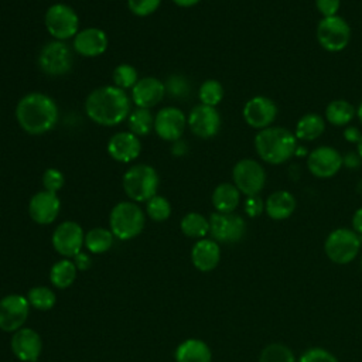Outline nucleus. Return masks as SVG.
<instances>
[{
	"mask_svg": "<svg viewBox=\"0 0 362 362\" xmlns=\"http://www.w3.org/2000/svg\"><path fill=\"white\" fill-rule=\"evenodd\" d=\"M201 0H173V3L178 7H194L199 3Z\"/></svg>",
	"mask_w": 362,
	"mask_h": 362,
	"instance_id": "obj_49",
	"label": "nucleus"
},
{
	"mask_svg": "<svg viewBox=\"0 0 362 362\" xmlns=\"http://www.w3.org/2000/svg\"><path fill=\"white\" fill-rule=\"evenodd\" d=\"M232 181L240 194L246 197L259 195L266 184V171L259 161L242 158L232 168Z\"/></svg>",
	"mask_w": 362,
	"mask_h": 362,
	"instance_id": "obj_10",
	"label": "nucleus"
},
{
	"mask_svg": "<svg viewBox=\"0 0 362 362\" xmlns=\"http://www.w3.org/2000/svg\"><path fill=\"white\" fill-rule=\"evenodd\" d=\"M342 136H344V139H345L348 143H355V144H356V143L359 141L362 133H361V130H359L356 126H346V127L344 129Z\"/></svg>",
	"mask_w": 362,
	"mask_h": 362,
	"instance_id": "obj_45",
	"label": "nucleus"
},
{
	"mask_svg": "<svg viewBox=\"0 0 362 362\" xmlns=\"http://www.w3.org/2000/svg\"><path fill=\"white\" fill-rule=\"evenodd\" d=\"M146 212L153 221L163 222L171 215V204L165 197L154 195L146 202Z\"/></svg>",
	"mask_w": 362,
	"mask_h": 362,
	"instance_id": "obj_36",
	"label": "nucleus"
},
{
	"mask_svg": "<svg viewBox=\"0 0 362 362\" xmlns=\"http://www.w3.org/2000/svg\"><path fill=\"white\" fill-rule=\"evenodd\" d=\"M223 95H225L223 86L216 79L204 81L198 89V99L202 105H206V106L216 107L222 102Z\"/></svg>",
	"mask_w": 362,
	"mask_h": 362,
	"instance_id": "obj_33",
	"label": "nucleus"
},
{
	"mask_svg": "<svg viewBox=\"0 0 362 362\" xmlns=\"http://www.w3.org/2000/svg\"><path fill=\"white\" fill-rule=\"evenodd\" d=\"M341 7V0H315V8L322 17L337 16Z\"/></svg>",
	"mask_w": 362,
	"mask_h": 362,
	"instance_id": "obj_42",
	"label": "nucleus"
},
{
	"mask_svg": "<svg viewBox=\"0 0 362 362\" xmlns=\"http://www.w3.org/2000/svg\"><path fill=\"white\" fill-rule=\"evenodd\" d=\"M245 122L257 130H263L270 127L277 117V106L276 103L263 95H256L250 98L242 110Z\"/></svg>",
	"mask_w": 362,
	"mask_h": 362,
	"instance_id": "obj_17",
	"label": "nucleus"
},
{
	"mask_svg": "<svg viewBox=\"0 0 362 362\" xmlns=\"http://www.w3.org/2000/svg\"><path fill=\"white\" fill-rule=\"evenodd\" d=\"M325 119L318 113L303 115L294 127V136L301 141L317 140L325 132Z\"/></svg>",
	"mask_w": 362,
	"mask_h": 362,
	"instance_id": "obj_26",
	"label": "nucleus"
},
{
	"mask_svg": "<svg viewBox=\"0 0 362 362\" xmlns=\"http://www.w3.org/2000/svg\"><path fill=\"white\" fill-rule=\"evenodd\" d=\"M51 239L54 249L65 257L76 256L85 243L83 229L74 221H64L59 223L55 228Z\"/></svg>",
	"mask_w": 362,
	"mask_h": 362,
	"instance_id": "obj_16",
	"label": "nucleus"
},
{
	"mask_svg": "<svg viewBox=\"0 0 362 362\" xmlns=\"http://www.w3.org/2000/svg\"><path fill=\"white\" fill-rule=\"evenodd\" d=\"M355 115H356V109L351 102L345 99H335L327 105L324 119L329 124L339 127V126L349 124Z\"/></svg>",
	"mask_w": 362,
	"mask_h": 362,
	"instance_id": "obj_28",
	"label": "nucleus"
},
{
	"mask_svg": "<svg viewBox=\"0 0 362 362\" xmlns=\"http://www.w3.org/2000/svg\"><path fill=\"white\" fill-rule=\"evenodd\" d=\"M356 192L362 197V178L358 181V184H356Z\"/></svg>",
	"mask_w": 362,
	"mask_h": 362,
	"instance_id": "obj_52",
	"label": "nucleus"
},
{
	"mask_svg": "<svg viewBox=\"0 0 362 362\" xmlns=\"http://www.w3.org/2000/svg\"><path fill=\"white\" fill-rule=\"evenodd\" d=\"M41 182H42L44 189L51 191V192H58L59 189H62V187L65 184V177L61 170H58L55 167H49L42 173Z\"/></svg>",
	"mask_w": 362,
	"mask_h": 362,
	"instance_id": "obj_38",
	"label": "nucleus"
},
{
	"mask_svg": "<svg viewBox=\"0 0 362 362\" xmlns=\"http://www.w3.org/2000/svg\"><path fill=\"white\" fill-rule=\"evenodd\" d=\"M361 267H362V259H361Z\"/></svg>",
	"mask_w": 362,
	"mask_h": 362,
	"instance_id": "obj_53",
	"label": "nucleus"
},
{
	"mask_svg": "<svg viewBox=\"0 0 362 362\" xmlns=\"http://www.w3.org/2000/svg\"><path fill=\"white\" fill-rule=\"evenodd\" d=\"M124 194L133 202H147L157 195L160 177L157 170L146 163L130 165L122 178Z\"/></svg>",
	"mask_w": 362,
	"mask_h": 362,
	"instance_id": "obj_4",
	"label": "nucleus"
},
{
	"mask_svg": "<svg viewBox=\"0 0 362 362\" xmlns=\"http://www.w3.org/2000/svg\"><path fill=\"white\" fill-rule=\"evenodd\" d=\"M112 79H113V85L126 90V89H132L137 81H139V74L136 71V68L130 64H119L112 74Z\"/></svg>",
	"mask_w": 362,
	"mask_h": 362,
	"instance_id": "obj_34",
	"label": "nucleus"
},
{
	"mask_svg": "<svg viewBox=\"0 0 362 362\" xmlns=\"http://www.w3.org/2000/svg\"><path fill=\"white\" fill-rule=\"evenodd\" d=\"M194 266L201 272L214 270L221 260V249L214 239H199L191 252Z\"/></svg>",
	"mask_w": 362,
	"mask_h": 362,
	"instance_id": "obj_23",
	"label": "nucleus"
},
{
	"mask_svg": "<svg viewBox=\"0 0 362 362\" xmlns=\"http://www.w3.org/2000/svg\"><path fill=\"white\" fill-rule=\"evenodd\" d=\"M211 201L216 212L232 214L240 202V191L233 182H221L212 191Z\"/></svg>",
	"mask_w": 362,
	"mask_h": 362,
	"instance_id": "obj_25",
	"label": "nucleus"
},
{
	"mask_svg": "<svg viewBox=\"0 0 362 362\" xmlns=\"http://www.w3.org/2000/svg\"><path fill=\"white\" fill-rule=\"evenodd\" d=\"M255 150L262 161L279 165L288 161L296 156L297 139L294 132L280 127L270 126L263 130H259L255 136Z\"/></svg>",
	"mask_w": 362,
	"mask_h": 362,
	"instance_id": "obj_3",
	"label": "nucleus"
},
{
	"mask_svg": "<svg viewBox=\"0 0 362 362\" xmlns=\"http://www.w3.org/2000/svg\"><path fill=\"white\" fill-rule=\"evenodd\" d=\"M356 116H358V119H359V122H361V124H362V102H361L359 106L356 107Z\"/></svg>",
	"mask_w": 362,
	"mask_h": 362,
	"instance_id": "obj_51",
	"label": "nucleus"
},
{
	"mask_svg": "<svg viewBox=\"0 0 362 362\" xmlns=\"http://www.w3.org/2000/svg\"><path fill=\"white\" fill-rule=\"evenodd\" d=\"M212 354L209 346L201 339H187L175 349L177 362H211Z\"/></svg>",
	"mask_w": 362,
	"mask_h": 362,
	"instance_id": "obj_27",
	"label": "nucleus"
},
{
	"mask_svg": "<svg viewBox=\"0 0 362 362\" xmlns=\"http://www.w3.org/2000/svg\"><path fill=\"white\" fill-rule=\"evenodd\" d=\"M163 0H127L129 10L137 17H147L153 14Z\"/></svg>",
	"mask_w": 362,
	"mask_h": 362,
	"instance_id": "obj_40",
	"label": "nucleus"
},
{
	"mask_svg": "<svg viewBox=\"0 0 362 362\" xmlns=\"http://www.w3.org/2000/svg\"><path fill=\"white\" fill-rule=\"evenodd\" d=\"M187 150H188V147H187V144L181 139L173 143L171 151H173L174 156H184L187 153Z\"/></svg>",
	"mask_w": 362,
	"mask_h": 362,
	"instance_id": "obj_48",
	"label": "nucleus"
},
{
	"mask_svg": "<svg viewBox=\"0 0 362 362\" xmlns=\"http://www.w3.org/2000/svg\"><path fill=\"white\" fill-rule=\"evenodd\" d=\"M113 233L106 228H93L85 235V246L92 253H105L113 245Z\"/></svg>",
	"mask_w": 362,
	"mask_h": 362,
	"instance_id": "obj_32",
	"label": "nucleus"
},
{
	"mask_svg": "<svg viewBox=\"0 0 362 362\" xmlns=\"http://www.w3.org/2000/svg\"><path fill=\"white\" fill-rule=\"evenodd\" d=\"M74 263L76 269L79 270H88L90 267V257L82 252H79L76 256H74Z\"/></svg>",
	"mask_w": 362,
	"mask_h": 362,
	"instance_id": "obj_46",
	"label": "nucleus"
},
{
	"mask_svg": "<svg viewBox=\"0 0 362 362\" xmlns=\"http://www.w3.org/2000/svg\"><path fill=\"white\" fill-rule=\"evenodd\" d=\"M44 25L54 40L65 41L74 38L79 31V17L71 6L55 3L47 8Z\"/></svg>",
	"mask_w": 362,
	"mask_h": 362,
	"instance_id": "obj_6",
	"label": "nucleus"
},
{
	"mask_svg": "<svg viewBox=\"0 0 362 362\" xmlns=\"http://www.w3.org/2000/svg\"><path fill=\"white\" fill-rule=\"evenodd\" d=\"M30 311V303L24 296L8 294L0 300V329L6 332L18 331Z\"/></svg>",
	"mask_w": 362,
	"mask_h": 362,
	"instance_id": "obj_15",
	"label": "nucleus"
},
{
	"mask_svg": "<svg viewBox=\"0 0 362 362\" xmlns=\"http://www.w3.org/2000/svg\"><path fill=\"white\" fill-rule=\"evenodd\" d=\"M361 238L354 229L338 228L334 229L324 242V252L327 257L337 264L351 263L359 253Z\"/></svg>",
	"mask_w": 362,
	"mask_h": 362,
	"instance_id": "obj_7",
	"label": "nucleus"
},
{
	"mask_svg": "<svg viewBox=\"0 0 362 362\" xmlns=\"http://www.w3.org/2000/svg\"><path fill=\"white\" fill-rule=\"evenodd\" d=\"M209 233L216 242L235 243L246 233V222L240 215L214 212L209 216Z\"/></svg>",
	"mask_w": 362,
	"mask_h": 362,
	"instance_id": "obj_11",
	"label": "nucleus"
},
{
	"mask_svg": "<svg viewBox=\"0 0 362 362\" xmlns=\"http://www.w3.org/2000/svg\"><path fill=\"white\" fill-rule=\"evenodd\" d=\"M146 216L143 209L133 201L116 204L109 215V226L115 238L129 240L136 238L144 228Z\"/></svg>",
	"mask_w": 362,
	"mask_h": 362,
	"instance_id": "obj_5",
	"label": "nucleus"
},
{
	"mask_svg": "<svg viewBox=\"0 0 362 362\" xmlns=\"http://www.w3.org/2000/svg\"><path fill=\"white\" fill-rule=\"evenodd\" d=\"M107 154L117 163H132L141 153L140 137L132 132H117L109 140L106 146Z\"/></svg>",
	"mask_w": 362,
	"mask_h": 362,
	"instance_id": "obj_20",
	"label": "nucleus"
},
{
	"mask_svg": "<svg viewBox=\"0 0 362 362\" xmlns=\"http://www.w3.org/2000/svg\"><path fill=\"white\" fill-rule=\"evenodd\" d=\"M342 167V154L331 146L315 147L307 156V168L315 178H332Z\"/></svg>",
	"mask_w": 362,
	"mask_h": 362,
	"instance_id": "obj_12",
	"label": "nucleus"
},
{
	"mask_svg": "<svg viewBox=\"0 0 362 362\" xmlns=\"http://www.w3.org/2000/svg\"><path fill=\"white\" fill-rule=\"evenodd\" d=\"M127 126L136 136H147L154 127V115L150 109L134 107L127 117Z\"/></svg>",
	"mask_w": 362,
	"mask_h": 362,
	"instance_id": "obj_29",
	"label": "nucleus"
},
{
	"mask_svg": "<svg viewBox=\"0 0 362 362\" xmlns=\"http://www.w3.org/2000/svg\"><path fill=\"white\" fill-rule=\"evenodd\" d=\"M61 209V199L57 192L47 189L35 192L28 202V215L38 225L54 222Z\"/></svg>",
	"mask_w": 362,
	"mask_h": 362,
	"instance_id": "obj_18",
	"label": "nucleus"
},
{
	"mask_svg": "<svg viewBox=\"0 0 362 362\" xmlns=\"http://www.w3.org/2000/svg\"><path fill=\"white\" fill-rule=\"evenodd\" d=\"M259 362H296V356L288 346L276 342L263 348Z\"/></svg>",
	"mask_w": 362,
	"mask_h": 362,
	"instance_id": "obj_35",
	"label": "nucleus"
},
{
	"mask_svg": "<svg viewBox=\"0 0 362 362\" xmlns=\"http://www.w3.org/2000/svg\"><path fill=\"white\" fill-rule=\"evenodd\" d=\"M356 153H358V156H359L361 160H362V136H361L359 141L356 143Z\"/></svg>",
	"mask_w": 362,
	"mask_h": 362,
	"instance_id": "obj_50",
	"label": "nucleus"
},
{
	"mask_svg": "<svg viewBox=\"0 0 362 362\" xmlns=\"http://www.w3.org/2000/svg\"><path fill=\"white\" fill-rule=\"evenodd\" d=\"M264 211V202L259 195L246 197L245 199V212L250 218L259 216Z\"/></svg>",
	"mask_w": 362,
	"mask_h": 362,
	"instance_id": "obj_43",
	"label": "nucleus"
},
{
	"mask_svg": "<svg viewBox=\"0 0 362 362\" xmlns=\"http://www.w3.org/2000/svg\"><path fill=\"white\" fill-rule=\"evenodd\" d=\"M74 65V55L65 41H48L38 54L40 69L49 76L68 74Z\"/></svg>",
	"mask_w": 362,
	"mask_h": 362,
	"instance_id": "obj_9",
	"label": "nucleus"
},
{
	"mask_svg": "<svg viewBox=\"0 0 362 362\" xmlns=\"http://www.w3.org/2000/svg\"><path fill=\"white\" fill-rule=\"evenodd\" d=\"M164 82L154 76H144L139 79L137 83L130 89V99L136 107H154L164 99Z\"/></svg>",
	"mask_w": 362,
	"mask_h": 362,
	"instance_id": "obj_21",
	"label": "nucleus"
},
{
	"mask_svg": "<svg viewBox=\"0 0 362 362\" xmlns=\"http://www.w3.org/2000/svg\"><path fill=\"white\" fill-rule=\"evenodd\" d=\"M298 362H338V359L324 348H310L300 356Z\"/></svg>",
	"mask_w": 362,
	"mask_h": 362,
	"instance_id": "obj_41",
	"label": "nucleus"
},
{
	"mask_svg": "<svg viewBox=\"0 0 362 362\" xmlns=\"http://www.w3.org/2000/svg\"><path fill=\"white\" fill-rule=\"evenodd\" d=\"M352 229L358 235H362V206L358 208L352 215Z\"/></svg>",
	"mask_w": 362,
	"mask_h": 362,
	"instance_id": "obj_47",
	"label": "nucleus"
},
{
	"mask_svg": "<svg viewBox=\"0 0 362 362\" xmlns=\"http://www.w3.org/2000/svg\"><path fill=\"white\" fill-rule=\"evenodd\" d=\"M72 47L78 55L95 58L105 54V51L109 47V38L102 28L86 27L76 33V35L74 37Z\"/></svg>",
	"mask_w": 362,
	"mask_h": 362,
	"instance_id": "obj_19",
	"label": "nucleus"
},
{
	"mask_svg": "<svg viewBox=\"0 0 362 362\" xmlns=\"http://www.w3.org/2000/svg\"><path fill=\"white\" fill-rule=\"evenodd\" d=\"M13 354L23 362H35L42 349L41 337L31 328H20L11 338Z\"/></svg>",
	"mask_w": 362,
	"mask_h": 362,
	"instance_id": "obj_22",
	"label": "nucleus"
},
{
	"mask_svg": "<svg viewBox=\"0 0 362 362\" xmlns=\"http://www.w3.org/2000/svg\"><path fill=\"white\" fill-rule=\"evenodd\" d=\"M351 27L341 16L322 17L315 30V37L321 48L328 52H339L345 49L351 41Z\"/></svg>",
	"mask_w": 362,
	"mask_h": 362,
	"instance_id": "obj_8",
	"label": "nucleus"
},
{
	"mask_svg": "<svg viewBox=\"0 0 362 362\" xmlns=\"http://www.w3.org/2000/svg\"><path fill=\"white\" fill-rule=\"evenodd\" d=\"M221 123V115L216 107L202 103L195 105L187 116L188 129L199 139H211L216 136L219 133Z\"/></svg>",
	"mask_w": 362,
	"mask_h": 362,
	"instance_id": "obj_14",
	"label": "nucleus"
},
{
	"mask_svg": "<svg viewBox=\"0 0 362 362\" xmlns=\"http://www.w3.org/2000/svg\"><path fill=\"white\" fill-rule=\"evenodd\" d=\"M187 129L185 113L175 106L161 107L154 115V133L164 141H177Z\"/></svg>",
	"mask_w": 362,
	"mask_h": 362,
	"instance_id": "obj_13",
	"label": "nucleus"
},
{
	"mask_svg": "<svg viewBox=\"0 0 362 362\" xmlns=\"http://www.w3.org/2000/svg\"><path fill=\"white\" fill-rule=\"evenodd\" d=\"M296 205V198L290 191L277 189L267 197L264 211L269 218L274 221H284L293 215Z\"/></svg>",
	"mask_w": 362,
	"mask_h": 362,
	"instance_id": "obj_24",
	"label": "nucleus"
},
{
	"mask_svg": "<svg viewBox=\"0 0 362 362\" xmlns=\"http://www.w3.org/2000/svg\"><path fill=\"white\" fill-rule=\"evenodd\" d=\"M132 99L126 90L115 85H103L93 89L85 99L86 116L99 126L113 127L127 120Z\"/></svg>",
	"mask_w": 362,
	"mask_h": 362,
	"instance_id": "obj_1",
	"label": "nucleus"
},
{
	"mask_svg": "<svg viewBox=\"0 0 362 362\" xmlns=\"http://www.w3.org/2000/svg\"><path fill=\"white\" fill-rule=\"evenodd\" d=\"M362 160L361 157L358 156V153H352V151H348L345 156H342V165L349 168V170H355V168H359Z\"/></svg>",
	"mask_w": 362,
	"mask_h": 362,
	"instance_id": "obj_44",
	"label": "nucleus"
},
{
	"mask_svg": "<svg viewBox=\"0 0 362 362\" xmlns=\"http://www.w3.org/2000/svg\"><path fill=\"white\" fill-rule=\"evenodd\" d=\"M180 226L181 232L188 238L204 239L209 233V219L198 212H188L184 215Z\"/></svg>",
	"mask_w": 362,
	"mask_h": 362,
	"instance_id": "obj_30",
	"label": "nucleus"
},
{
	"mask_svg": "<svg viewBox=\"0 0 362 362\" xmlns=\"http://www.w3.org/2000/svg\"><path fill=\"white\" fill-rule=\"evenodd\" d=\"M16 120L28 134L40 136L51 132L59 117L55 100L42 92H30L20 98L16 105Z\"/></svg>",
	"mask_w": 362,
	"mask_h": 362,
	"instance_id": "obj_2",
	"label": "nucleus"
},
{
	"mask_svg": "<svg viewBox=\"0 0 362 362\" xmlns=\"http://www.w3.org/2000/svg\"><path fill=\"white\" fill-rule=\"evenodd\" d=\"M76 270L78 269L72 260L69 259L59 260L51 267V272H49L51 283L58 288H66L74 283L76 277Z\"/></svg>",
	"mask_w": 362,
	"mask_h": 362,
	"instance_id": "obj_31",
	"label": "nucleus"
},
{
	"mask_svg": "<svg viewBox=\"0 0 362 362\" xmlns=\"http://www.w3.org/2000/svg\"><path fill=\"white\" fill-rule=\"evenodd\" d=\"M165 92H168L173 98H184L189 93V82L182 75H171L165 83Z\"/></svg>",
	"mask_w": 362,
	"mask_h": 362,
	"instance_id": "obj_39",
	"label": "nucleus"
},
{
	"mask_svg": "<svg viewBox=\"0 0 362 362\" xmlns=\"http://www.w3.org/2000/svg\"><path fill=\"white\" fill-rule=\"evenodd\" d=\"M30 305L37 310H51L55 305V294L48 287H33L27 297Z\"/></svg>",
	"mask_w": 362,
	"mask_h": 362,
	"instance_id": "obj_37",
	"label": "nucleus"
}]
</instances>
